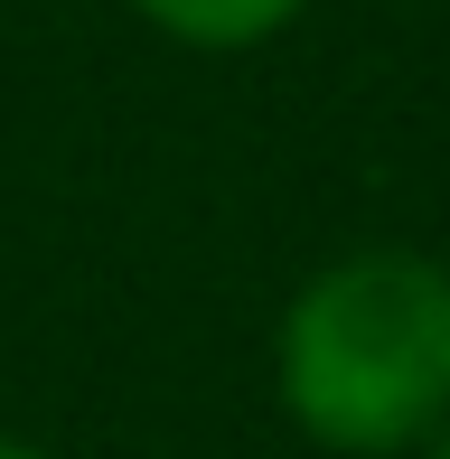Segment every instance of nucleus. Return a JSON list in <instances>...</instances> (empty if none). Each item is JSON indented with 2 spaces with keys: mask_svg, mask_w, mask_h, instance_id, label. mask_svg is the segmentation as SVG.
<instances>
[{
  "mask_svg": "<svg viewBox=\"0 0 450 459\" xmlns=\"http://www.w3.org/2000/svg\"><path fill=\"white\" fill-rule=\"evenodd\" d=\"M160 38L178 48H207V56H235V48H263L300 19V0H132Z\"/></svg>",
  "mask_w": 450,
  "mask_h": 459,
  "instance_id": "nucleus-2",
  "label": "nucleus"
},
{
  "mask_svg": "<svg viewBox=\"0 0 450 459\" xmlns=\"http://www.w3.org/2000/svg\"><path fill=\"white\" fill-rule=\"evenodd\" d=\"M281 403L329 450H403L450 412V263L347 254L281 309Z\"/></svg>",
  "mask_w": 450,
  "mask_h": 459,
  "instance_id": "nucleus-1",
  "label": "nucleus"
},
{
  "mask_svg": "<svg viewBox=\"0 0 450 459\" xmlns=\"http://www.w3.org/2000/svg\"><path fill=\"white\" fill-rule=\"evenodd\" d=\"M441 459H450V441H441Z\"/></svg>",
  "mask_w": 450,
  "mask_h": 459,
  "instance_id": "nucleus-4",
  "label": "nucleus"
},
{
  "mask_svg": "<svg viewBox=\"0 0 450 459\" xmlns=\"http://www.w3.org/2000/svg\"><path fill=\"white\" fill-rule=\"evenodd\" d=\"M0 459H48V450H29V441H0Z\"/></svg>",
  "mask_w": 450,
  "mask_h": 459,
  "instance_id": "nucleus-3",
  "label": "nucleus"
}]
</instances>
